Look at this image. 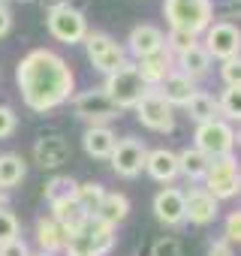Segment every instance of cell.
<instances>
[{
    "mask_svg": "<svg viewBox=\"0 0 241 256\" xmlns=\"http://www.w3.org/2000/svg\"><path fill=\"white\" fill-rule=\"evenodd\" d=\"M16 82H18L24 106L36 114L60 108L76 94V72L52 48L28 52L16 66Z\"/></svg>",
    "mask_w": 241,
    "mask_h": 256,
    "instance_id": "obj_1",
    "label": "cell"
},
{
    "mask_svg": "<svg viewBox=\"0 0 241 256\" xmlns=\"http://www.w3.org/2000/svg\"><path fill=\"white\" fill-rule=\"evenodd\" d=\"M163 16L169 30H184L199 40V34L214 24V0H166Z\"/></svg>",
    "mask_w": 241,
    "mask_h": 256,
    "instance_id": "obj_2",
    "label": "cell"
},
{
    "mask_svg": "<svg viewBox=\"0 0 241 256\" xmlns=\"http://www.w3.org/2000/svg\"><path fill=\"white\" fill-rule=\"evenodd\" d=\"M102 90H106V96L124 112V108H136L139 106V100L145 96V82L139 78V72H136V64H124L118 72H112V76H106V84H102Z\"/></svg>",
    "mask_w": 241,
    "mask_h": 256,
    "instance_id": "obj_3",
    "label": "cell"
},
{
    "mask_svg": "<svg viewBox=\"0 0 241 256\" xmlns=\"http://www.w3.org/2000/svg\"><path fill=\"white\" fill-rule=\"evenodd\" d=\"M72 112L88 126H108V120L120 118V108L106 96L102 88H88V90L72 94Z\"/></svg>",
    "mask_w": 241,
    "mask_h": 256,
    "instance_id": "obj_4",
    "label": "cell"
},
{
    "mask_svg": "<svg viewBox=\"0 0 241 256\" xmlns=\"http://www.w3.org/2000/svg\"><path fill=\"white\" fill-rule=\"evenodd\" d=\"M196 151H202L208 160H217V157H229L232 148H235V130H232V124L217 118V120H208V124H199L196 126Z\"/></svg>",
    "mask_w": 241,
    "mask_h": 256,
    "instance_id": "obj_5",
    "label": "cell"
},
{
    "mask_svg": "<svg viewBox=\"0 0 241 256\" xmlns=\"http://www.w3.org/2000/svg\"><path fill=\"white\" fill-rule=\"evenodd\" d=\"M202 184H205V190H208L217 202L238 196V193H241V166H238V160H235L232 154L211 160L208 175H205Z\"/></svg>",
    "mask_w": 241,
    "mask_h": 256,
    "instance_id": "obj_6",
    "label": "cell"
},
{
    "mask_svg": "<svg viewBox=\"0 0 241 256\" xmlns=\"http://www.w3.org/2000/svg\"><path fill=\"white\" fill-rule=\"evenodd\" d=\"M84 52H88V60H90L100 72H106V76L118 72L120 66L127 64L124 46L114 42V40H112L108 34H102V30H88V36H84Z\"/></svg>",
    "mask_w": 241,
    "mask_h": 256,
    "instance_id": "obj_7",
    "label": "cell"
},
{
    "mask_svg": "<svg viewBox=\"0 0 241 256\" xmlns=\"http://www.w3.org/2000/svg\"><path fill=\"white\" fill-rule=\"evenodd\" d=\"M46 28L48 34L64 42V46H76V42H84L88 36V18L82 10L76 6H58V10H48L46 16Z\"/></svg>",
    "mask_w": 241,
    "mask_h": 256,
    "instance_id": "obj_8",
    "label": "cell"
},
{
    "mask_svg": "<svg viewBox=\"0 0 241 256\" xmlns=\"http://www.w3.org/2000/svg\"><path fill=\"white\" fill-rule=\"evenodd\" d=\"M136 118L142 126H148L154 133H172L175 130V108L163 100V94L157 88L145 90V96L136 106Z\"/></svg>",
    "mask_w": 241,
    "mask_h": 256,
    "instance_id": "obj_9",
    "label": "cell"
},
{
    "mask_svg": "<svg viewBox=\"0 0 241 256\" xmlns=\"http://www.w3.org/2000/svg\"><path fill=\"white\" fill-rule=\"evenodd\" d=\"M112 172L118 178H139L142 169H145V160H148V145L136 136H124V139H118L114 151H112Z\"/></svg>",
    "mask_w": 241,
    "mask_h": 256,
    "instance_id": "obj_10",
    "label": "cell"
},
{
    "mask_svg": "<svg viewBox=\"0 0 241 256\" xmlns=\"http://www.w3.org/2000/svg\"><path fill=\"white\" fill-rule=\"evenodd\" d=\"M205 52L211 54V60H229L241 54V28L232 22H214L205 30Z\"/></svg>",
    "mask_w": 241,
    "mask_h": 256,
    "instance_id": "obj_11",
    "label": "cell"
},
{
    "mask_svg": "<svg viewBox=\"0 0 241 256\" xmlns=\"http://www.w3.org/2000/svg\"><path fill=\"white\" fill-rule=\"evenodd\" d=\"M70 157H72V145L60 133H48L34 142V160L40 169H60Z\"/></svg>",
    "mask_w": 241,
    "mask_h": 256,
    "instance_id": "obj_12",
    "label": "cell"
},
{
    "mask_svg": "<svg viewBox=\"0 0 241 256\" xmlns=\"http://www.w3.org/2000/svg\"><path fill=\"white\" fill-rule=\"evenodd\" d=\"M127 48L136 60H145V58H157L166 52V34L157 28V24H136L127 36Z\"/></svg>",
    "mask_w": 241,
    "mask_h": 256,
    "instance_id": "obj_13",
    "label": "cell"
},
{
    "mask_svg": "<svg viewBox=\"0 0 241 256\" xmlns=\"http://www.w3.org/2000/svg\"><path fill=\"white\" fill-rule=\"evenodd\" d=\"M184 214H187L190 223H196V226H208V223L217 220V214H220V202H217L205 187H193V190L184 193Z\"/></svg>",
    "mask_w": 241,
    "mask_h": 256,
    "instance_id": "obj_14",
    "label": "cell"
},
{
    "mask_svg": "<svg viewBox=\"0 0 241 256\" xmlns=\"http://www.w3.org/2000/svg\"><path fill=\"white\" fill-rule=\"evenodd\" d=\"M154 217L163 226H181V223H187V214H184V190L163 187L154 196Z\"/></svg>",
    "mask_w": 241,
    "mask_h": 256,
    "instance_id": "obj_15",
    "label": "cell"
},
{
    "mask_svg": "<svg viewBox=\"0 0 241 256\" xmlns=\"http://www.w3.org/2000/svg\"><path fill=\"white\" fill-rule=\"evenodd\" d=\"M52 217L60 223V229H64V235H66V238L82 235V232H84V226L90 223V214H88L76 199L60 202V205H52Z\"/></svg>",
    "mask_w": 241,
    "mask_h": 256,
    "instance_id": "obj_16",
    "label": "cell"
},
{
    "mask_svg": "<svg viewBox=\"0 0 241 256\" xmlns=\"http://www.w3.org/2000/svg\"><path fill=\"white\" fill-rule=\"evenodd\" d=\"M160 94H163V100L172 106V108H184L187 102H190V96L196 94V82L193 78H187L184 72H178V70H172L163 82H160V88H157Z\"/></svg>",
    "mask_w": 241,
    "mask_h": 256,
    "instance_id": "obj_17",
    "label": "cell"
},
{
    "mask_svg": "<svg viewBox=\"0 0 241 256\" xmlns=\"http://www.w3.org/2000/svg\"><path fill=\"white\" fill-rule=\"evenodd\" d=\"M145 172H148L154 181H160V184L169 187V184L178 178V154L169 151V148H154V151H148Z\"/></svg>",
    "mask_w": 241,
    "mask_h": 256,
    "instance_id": "obj_18",
    "label": "cell"
},
{
    "mask_svg": "<svg viewBox=\"0 0 241 256\" xmlns=\"http://www.w3.org/2000/svg\"><path fill=\"white\" fill-rule=\"evenodd\" d=\"M130 217V199L124 196V193H108L106 190V196H102V202L96 205V211H94V217L90 220H96V223H106V226H118V223H124Z\"/></svg>",
    "mask_w": 241,
    "mask_h": 256,
    "instance_id": "obj_19",
    "label": "cell"
},
{
    "mask_svg": "<svg viewBox=\"0 0 241 256\" xmlns=\"http://www.w3.org/2000/svg\"><path fill=\"white\" fill-rule=\"evenodd\" d=\"M82 145L88 151V157L94 160H108L114 145H118V136L112 133V126H88L84 136H82Z\"/></svg>",
    "mask_w": 241,
    "mask_h": 256,
    "instance_id": "obj_20",
    "label": "cell"
},
{
    "mask_svg": "<svg viewBox=\"0 0 241 256\" xmlns=\"http://www.w3.org/2000/svg\"><path fill=\"white\" fill-rule=\"evenodd\" d=\"M175 60H178V72H184L187 78H202V76H208V70H211V54L205 52V46L202 42H196V46H190L187 52H181V54H175Z\"/></svg>",
    "mask_w": 241,
    "mask_h": 256,
    "instance_id": "obj_21",
    "label": "cell"
},
{
    "mask_svg": "<svg viewBox=\"0 0 241 256\" xmlns=\"http://www.w3.org/2000/svg\"><path fill=\"white\" fill-rule=\"evenodd\" d=\"M208 166H211V160H208L202 151H196V148H184V151H178V175H184L187 181H193V184L205 181Z\"/></svg>",
    "mask_w": 241,
    "mask_h": 256,
    "instance_id": "obj_22",
    "label": "cell"
},
{
    "mask_svg": "<svg viewBox=\"0 0 241 256\" xmlns=\"http://www.w3.org/2000/svg\"><path fill=\"white\" fill-rule=\"evenodd\" d=\"M36 241H40V247H42V253H54L58 256V250H64V244H66V235H64V229H60V223L48 214H42L40 220H36Z\"/></svg>",
    "mask_w": 241,
    "mask_h": 256,
    "instance_id": "obj_23",
    "label": "cell"
},
{
    "mask_svg": "<svg viewBox=\"0 0 241 256\" xmlns=\"http://www.w3.org/2000/svg\"><path fill=\"white\" fill-rule=\"evenodd\" d=\"M136 72L139 78L145 82V88H160V82L172 72V64H169V54H157V58H145L136 64Z\"/></svg>",
    "mask_w": 241,
    "mask_h": 256,
    "instance_id": "obj_24",
    "label": "cell"
},
{
    "mask_svg": "<svg viewBox=\"0 0 241 256\" xmlns=\"http://www.w3.org/2000/svg\"><path fill=\"white\" fill-rule=\"evenodd\" d=\"M184 108H187L190 120H196V126H199V124H208V120H217V118H220L217 100H214V94H208V90H196Z\"/></svg>",
    "mask_w": 241,
    "mask_h": 256,
    "instance_id": "obj_25",
    "label": "cell"
},
{
    "mask_svg": "<svg viewBox=\"0 0 241 256\" xmlns=\"http://www.w3.org/2000/svg\"><path fill=\"white\" fill-rule=\"evenodd\" d=\"M28 175V160L22 154H0V190H12Z\"/></svg>",
    "mask_w": 241,
    "mask_h": 256,
    "instance_id": "obj_26",
    "label": "cell"
},
{
    "mask_svg": "<svg viewBox=\"0 0 241 256\" xmlns=\"http://www.w3.org/2000/svg\"><path fill=\"white\" fill-rule=\"evenodd\" d=\"M76 190H78V181H72L70 175H54V178L46 184L42 196H46L48 205H60V202L76 199Z\"/></svg>",
    "mask_w": 241,
    "mask_h": 256,
    "instance_id": "obj_27",
    "label": "cell"
},
{
    "mask_svg": "<svg viewBox=\"0 0 241 256\" xmlns=\"http://www.w3.org/2000/svg\"><path fill=\"white\" fill-rule=\"evenodd\" d=\"M102 196H106V187L100 184V181H84V184H78V190H76V202L94 217V211H96V205L102 202Z\"/></svg>",
    "mask_w": 241,
    "mask_h": 256,
    "instance_id": "obj_28",
    "label": "cell"
},
{
    "mask_svg": "<svg viewBox=\"0 0 241 256\" xmlns=\"http://www.w3.org/2000/svg\"><path fill=\"white\" fill-rule=\"evenodd\" d=\"M217 108L223 120H238L241 124V88H223L217 96Z\"/></svg>",
    "mask_w": 241,
    "mask_h": 256,
    "instance_id": "obj_29",
    "label": "cell"
},
{
    "mask_svg": "<svg viewBox=\"0 0 241 256\" xmlns=\"http://www.w3.org/2000/svg\"><path fill=\"white\" fill-rule=\"evenodd\" d=\"M18 232H22V223H18V217H16L10 208H4V205H0V247H4V244H10V241H16V238H18Z\"/></svg>",
    "mask_w": 241,
    "mask_h": 256,
    "instance_id": "obj_30",
    "label": "cell"
},
{
    "mask_svg": "<svg viewBox=\"0 0 241 256\" xmlns=\"http://www.w3.org/2000/svg\"><path fill=\"white\" fill-rule=\"evenodd\" d=\"M220 78H223L226 88H241V54L223 60V66H220Z\"/></svg>",
    "mask_w": 241,
    "mask_h": 256,
    "instance_id": "obj_31",
    "label": "cell"
},
{
    "mask_svg": "<svg viewBox=\"0 0 241 256\" xmlns=\"http://www.w3.org/2000/svg\"><path fill=\"white\" fill-rule=\"evenodd\" d=\"M199 40L196 36H190V34H184V30H169L166 34V48H172L175 54H181V52H187L190 46H196Z\"/></svg>",
    "mask_w": 241,
    "mask_h": 256,
    "instance_id": "obj_32",
    "label": "cell"
},
{
    "mask_svg": "<svg viewBox=\"0 0 241 256\" xmlns=\"http://www.w3.org/2000/svg\"><path fill=\"white\" fill-rule=\"evenodd\" d=\"M151 256H184L178 238H157L151 247Z\"/></svg>",
    "mask_w": 241,
    "mask_h": 256,
    "instance_id": "obj_33",
    "label": "cell"
},
{
    "mask_svg": "<svg viewBox=\"0 0 241 256\" xmlns=\"http://www.w3.org/2000/svg\"><path fill=\"white\" fill-rule=\"evenodd\" d=\"M18 126V114L10 106H0V139H10Z\"/></svg>",
    "mask_w": 241,
    "mask_h": 256,
    "instance_id": "obj_34",
    "label": "cell"
},
{
    "mask_svg": "<svg viewBox=\"0 0 241 256\" xmlns=\"http://www.w3.org/2000/svg\"><path fill=\"white\" fill-rule=\"evenodd\" d=\"M223 226H226V241L229 244H241V211H232Z\"/></svg>",
    "mask_w": 241,
    "mask_h": 256,
    "instance_id": "obj_35",
    "label": "cell"
},
{
    "mask_svg": "<svg viewBox=\"0 0 241 256\" xmlns=\"http://www.w3.org/2000/svg\"><path fill=\"white\" fill-rule=\"evenodd\" d=\"M0 256H30V250H28L24 238H16V241H10V244L0 247Z\"/></svg>",
    "mask_w": 241,
    "mask_h": 256,
    "instance_id": "obj_36",
    "label": "cell"
},
{
    "mask_svg": "<svg viewBox=\"0 0 241 256\" xmlns=\"http://www.w3.org/2000/svg\"><path fill=\"white\" fill-rule=\"evenodd\" d=\"M10 30H12V12H10V6L0 4V40H4Z\"/></svg>",
    "mask_w": 241,
    "mask_h": 256,
    "instance_id": "obj_37",
    "label": "cell"
},
{
    "mask_svg": "<svg viewBox=\"0 0 241 256\" xmlns=\"http://www.w3.org/2000/svg\"><path fill=\"white\" fill-rule=\"evenodd\" d=\"M208 256H235V253H232L229 241H214V244L208 247Z\"/></svg>",
    "mask_w": 241,
    "mask_h": 256,
    "instance_id": "obj_38",
    "label": "cell"
},
{
    "mask_svg": "<svg viewBox=\"0 0 241 256\" xmlns=\"http://www.w3.org/2000/svg\"><path fill=\"white\" fill-rule=\"evenodd\" d=\"M48 10H58V6H72V0H42Z\"/></svg>",
    "mask_w": 241,
    "mask_h": 256,
    "instance_id": "obj_39",
    "label": "cell"
},
{
    "mask_svg": "<svg viewBox=\"0 0 241 256\" xmlns=\"http://www.w3.org/2000/svg\"><path fill=\"white\" fill-rule=\"evenodd\" d=\"M30 256H54V253H42V250H40V253H30Z\"/></svg>",
    "mask_w": 241,
    "mask_h": 256,
    "instance_id": "obj_40",
    "label": "cell"
},
{
    "mask_svg": "<svg viewBox=\"0 0 241 256\" xmlns=\"http://www.w3.org/2000/svg\"><path fill=\"white\" fill-rule=\"evenodd\" d=\"M235 142H238V145H241V130H238V133H235Z\"/></svg>",
    "mask_w": 241,
    "mask_h": 256,
    "instance_id": "obj_41",
    "label": "cell"
},
{
    "mask_svg": "<svg viewBox=\"0 0 241 256\" xmlns=\"http://www.w3.org/2000/svg\"><path fill=\"white\" fill-rule=\"evenodd\" d=\"M18 4H34V0H18Z\"/></svg>",
    "mask_w": 241,
    "mask_h": 256,
    "instance_id": "obj_42",
    "label": "cell"
},
{
    "mask_svg": "<svg viewBox=\"0 0 241 256\" xmlns=\"http://www.w3.org/2000/svg\"><path fill=\"white\" fill-rule=\"evenodd\" d=\"M0 4H4V6H10V0H0Z\"/></svg>",
    "mask_w": 241,
    "mask_h": 256,
    "instance_id": "obj_43",
    "label": "cell"
},
{
    "mask_svg": "<svg viewBox=\"0 0 241 256\" xmlns=\"http://www.w3.org/2000/svg\"><path fill=\"white\" fill-rule=\"evenodd\" d=\"M0 202H4V196H0Z\"/></svg>",
    "mask_w": 241,
    "mask_h": 256,
    "instance_id": "obj_44",
    "label": "cell"
}]
</instances>
